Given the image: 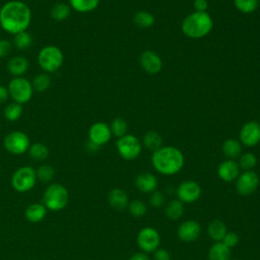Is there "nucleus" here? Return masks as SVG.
Segmentation results:
<instances>
[{
	"label": "nucleus",
	"instance_id": "3",
	"mask_svg": "<svg viewBox=\"0 0 260 260\" xmlns=\"http://www.w3.org/2000/svg\"><path fill=\"white\" fill-rule=\"evenodd\" d=\"M213 27L211 16L207 12L194 11L187 15L181 25L183 34L190 39L206 37Z\"/></svg>",
	"mask_w": 260,
	"mask_h": 260
},
{
	"label": "nucleus",
	"instance_id": "42",
	"mask_svg": "<svg viewBox=\"0 0 260 260\" xmlns=\"http://www.w3.org/2000/svg\"><path fill=\"white\" fill-rule=\"evenodd\" d=\"M154 260H171L170 253L165 249H156L153 254Z\"/></svg>",
	"mask_w": 260,
	"mask_h": 260
},
{
	"label": "nucleus",
	"instance_id": "27",
	"mask_svg": "<svg viewBox=\"0 0 260 260\" xmlns=\"http://www.w3.org/2000/svg\"><path fill=\"white\" fill-rule=\"evenodd\" d=\"M142 143H143V145L146 149L151 150V151H155V150H157L158 148L161 147L162 138L157 132L148 131L144 134L143 139H142Z\"/></svg>",
	"mask_w": 260,
	"mask_h": 260
},
{
	"label": "nucleus",
	"instance_id": "6",
	"mask_svg": "<svg viewBox=\"0 0 260 260\" xmlns=\"http://www.w3.org/2000/svg\"><path fill=\"white\" fill-rule=\"evenodd\" d=\"M8 92L9 96L12 99L13 102L23 105L30 101L34 93V88L31 82L22 77H13L8 84Z\"/></svg>",
	"mask_w": 260,
	"mask_h": 260
},
{
	"label": "nucleus",
	"instance_id": "28",
	"mask_svg": "<svg viewBox=\"0 0 260 260\" xmlns=\"http://www.w3.org/2000/svg\"><path fill=\"white\" fill-rule=\"evenodd\" d=\"M166 215L172 219V220H177L181 218L184 214V204L181 202L179 199H174L171 200L167 206H166Z\"/></svg>",
	"mask_w": 260,
	"mask_h": 260
},
{
	"label": "nucleus",
	"instance_id": "14",
	"mask_svg": "<svg viewBox=\"0 0 260 260\" xmlns=\"http://www.w3.org/2000/svg\"><path fill=\"white\" fill-rule=\"evenodd\" d=\"M112 133L110 126L104 122L93 123L88 129V140L98 146H102L110 141Z\"/></svg>",
	"mask_w": 260,
	"mask_h": 260
},
{
	"label": "nucleus",
	"instance_id": "24",
	"mask_svg": "<svg viewBox=\"0 0 260 260\" xmlns=\"http://www.w3.org/2000/svg\"><path fill=\"white\" fill-rule=\"evenodd\" d=\"M68 2L71 9L81 13L90 12L100 4V0H68Z\"/></svg>",
	"mask_w": 260,
	"mask_h": 260
},
{
	"label": "nucleus",
	"instance_id": "9",
	"mask_svg": "<svg viewBox=\"0 0 260 260\" xmlns=\"http://www.w3.org/2000/svg\"><path fill=\"white\" fill-rule=\"evenodd\" d=\"M116 146L119 154L126 160H132L138 157L142 149L140 140L132 134H125L120 137L116 142Z\"/></svg>",
	"mask_w": 260,
	"mask_h": 260
},
{
	"label": "nucleus",
	"instance_id": "39",
	"mask_svg": "<svg viewBox=\"0 0 260 260\" xmlns=\"http://www.w3.org/2000/svg\"><path fill=\"white\" fill-rule=\"evenodd\" d=\"M149 202L153 207H160L165 203V196L160 191H153L149 197Z\"/></svg>",
	"mask_w": 260,
	"mask_h": 260
},
{
	"label": "nucleus",
	"instance_id": "43",
	"mask_svg": "<svg viewBox=\"0 0 260 260\" xmlns=\"http://www.w3.org/2000/svg\"><path fill=\"white\" fill-rule=\"evenodd\" d=\"M193 6L195 11L198 12H206L208 8V2L207 0H194Z\"/></svg>",
	"mask_w": 260,
	"mask_h": 260
},
{
	"label": "nucleus",
	"instance_id": "8",
	"mask_svg": "<svg viewBox=\"0 0 260 260\" xmlns=\"http://www.w3.org/2000/svg\"><path fill=\"white\" fill-rule=\"evenodd\" d=\"M4 148L11 154L20 155L26 152L30 146L28 136L20 130L9 132L3 140Z\"/></svg>",
	"mask_w": 260,
	"mask_h": 260
},
{
	"label": "nucleus",
	"instance_id": "25",
	"mask_svg": "<svg viewBox=\"0 0 260 260\" xmlns=\"http://www.w3.org/2000/svg\"><path fill=\"white\" fill-rule=\"evenodd\" d=\"M226 233L225 223L219 219H213L208 225V235L216 242H220Z\"/></svg>",
	"mask_w": 260,
	"mask_h": 260
},
{
	"label": "nucleus",
	"instance_id": "41",
	"mask_svg": "<svg viewBox=\"0 0 260 260\" xmlns=\"http://www.w3.org/2000/svg\"><path fill=\"white\" fill-rule=\"evenodd\" d=\"M12 49V44L5 39L0 40V58L6 57Z\"/></svg>",
	"mask_w": 260,
	"mask_h": 260
},
{
	"label": "nucleus",
	"instance_id": "2",
	"mask_svg": "<svg viewBox=\"0 0 260 260\" xmlns=\"http://www.w3.org/2000/svg\"><path fill=\"white\" fill-rule=\"evenodd\" d=\"M153 168L162 175L171 176L181 171L184 166V155L175 146H161L153 151L151 156Z\"/></svg>",
	"mask_w": 260,
	"mask_h": 260
},
{
	"label": "nucleus",
	"instance_id": "17",
	"mask_svg": "<svg viewBox=\"0 0 260 260\" xmlns=\"http://www.w3.org/2000/svg\"><path fill=\"white\" fill-rule=\"evenodd\" d=\"M217 174L222 181L233 182L240 175V166L234 159L223 160L217 168Z\"/></svg>",
	"mask_w": 260,
	"mask_h": 260
},
{
	"label": "nucleus",
	"instance_id": "29",
	"mask_svg": "<svg viewBox=\"0 0 260 260\" xmlns=\"http://www.w3.org/2000/svg\"><path fill=\"white\" fill-rule=\"evenodd\" d=\"M27 151H28L29 156L32 159L38 160V161L45 160L49 156V152H50L48 146L42 142H35V143L30 144Z\"/></svg>",
	"mask_w": 260,
	"mask_h": 260
},
{
	"label": "nucleus",
	"instance_id": "16",
	"mask_svg": "<svg viewBox=\"0 0 260 260\" xmlns=\"http://www.w3.org/2000/svg\"><path fill=\"white\" fill-rule=\"evenodd\" d=\"M177 233L181 241L192 242L199 237L201 233V225L195 220H186L179 225Z\"/></svg>",
	"mask_w": 260,
	"mask_h": 260
},
{
	"label": "nucleus",
	"instance_id": "33",
	"mask_svg": "<svg viewBox=\"0 0 260 260\" xmlns=\"http://www.w3.org/2000/svg\"><path fill=\"white\" fill-rule=\"evenodd\" d=\"M34 90H37L39 92H43L47 90L51 85V78L48 73H40L37 74L31 82Z\"/></svg>",
	"mask_w": 260,
	"mask_h": 260
},
{
	"label": "nucleus",
	"instance_id": "1",
	"mask_svg": "<svg viewBox=\"0 0 260 260\" xmlns=\"http://www.w3.org/2000/svg\"><path fill=\"white\" fill-rule=\"evenodd\" d=\"M31 21L29 6L19 0H11L0 8V26L8 34L25 31Z\"/></svg>",
	"mask_w": 260,
	"mask_h": 260
},
{
	"label": "nucleus",
	"instance_id": "22",
	"mask_svg": "<svg viewBox=\"0 0 260 260\" xmlns=\"http://www.w3.org/2000/svg\"><path fill=\"white\" fill-rule=\"evenodd\" d=\"M222 152L229 159L238 158L242 153V144L237 139L229 138L222 144Z\"/></svg>",
	"mask_w": 260,
	"mask_h": 260
},
{
	"label": "nucleus",
	"instance_id": "31",
	"mask_svg": "<svg viewBox=\"0 0 260 260\" xmlns=\"http://www.w3.org/2000/svg\"><path fill=\"white\" fill-rule=\"evenodd\" d=\"M133 23L139 28H148L153 25L154 17L148 11H138L133 16Z\"/></svg>",
	"mask_w": 260,
	"mask_h": 260
},
{
	"label": "nucleus",
	"instance_id": "19",
	"mask_svg": "<svg viewBox=\"0 0 260 260\" xmlns=\"http://www.w3.org/2000/svg\"><path fill=\"white\" fill-rule=\"evenodd\" d=\"M135 186L136 188L143 193L153 192L157 187V180L155 176L150 173H142L139 174L135 178Z\"/></svg>",
	"mask_w": 260,
	"mask_h": 260
},
{
	"label": "nucleus",
	"instance_id": "47",
	"mask_svg": "<svg viewBox=\"0 0 260 260\" xmlns=\"http://www.w3.org/2000/svg\"><path fill=\"white\" fill-rule=\"evenodd\" d=\"M259 119H260V116H259Z\"/></svg>",
	"mask_w": 260,
	"mask_h": 260
},
{
	"label": "nucleus",
	"instance_id": "11",
	"mask_svg": "<svg viewBox=\"0 0 260 260\" xmlns=\"http://www.w3.org/2000/svg\"><path fill=\"white\" fill-rule=\"evenodd\" d=\"M259 185V177L253 171H245L237 178L236 189L240 195L248 196L256 191Z\"/></svg>",
	"mask_w": 260,
	"mask_h": 260
},
{
	"label": "nucleus",
	"instance_id": "36",
	"mask_svg": "<svg viewBox=\"0 0 260 260\" xmlns=\"http://www.w3.org/2000/svg\"><path fill=\"white\" fill-rule=\"evenodd\" d=\"M36 174H37L38 180H40L41 182H44V183H48L53 180V178L55 176V171H54L53 167H51L49 165H42L41 167L38 168V170L36 171Z\"/></svg>",
	"mask_w": 260,
	"mask_h": 260
},
{
	"label": "nucleus",
	"instance_id": "34",
	"mask_svg": "<svg viewBox=\"0 0 260 260\" xmlns=\"http://www.w3.org/2000/svg\"><path fill=\"white\" fill-rule=\"evenodd\" d=\"M109 126H110L112 135H115L118 138L127 134V129H128L127 122L122 118H115Z\"/></svg>",
	"mask_w": 260,
	"mask_h": 260
},
{
	"label": "nucleus",
	"instance_id": "10",
	"mask_svg": "<svg viewBox=\"0 0 260 260\" xmlns=\"http://www.w3.org/2000/svg\"><path fill=\"white\" fill-rule=\"evenodd\" d=\"M160 243V236L158 232L150 226L143 228L137 236V244L139 248L146 253L154 252L158 249Z\"/></svg>",
	"mask_w": 260,
	"mask_h": 260
},
{
	"label": "nucleus",
	"instance_id": "26",
	"mask_svg": "<svg viewBox=\"0 0 260 260\" xmlns=\"http://www.w3.org/2000/svg\"><path fill=\"white\" fill-rule=\"evenodd\" d=\"M71 13V7L64 2H58L51 8V17L56 21H63L69 17Z\"/></svg>",
	"mask_w": 260,
	"mask_h": 260
},
{
	"label": "nucleus",
	"instance_id": "21",
	"mask_svg": "<svg viewBox=\"0 0 260 260\" xmlns=\"http://www.w3.org/2000/svg\"><path fill=\"white\" fill-rule=\"evenodd\" d=\"M47 215V207L41 203H32L28 205L24 211L25 218L32 223L42 221Z\"/></svg>",
	"mask_w": 260,
	"mask_h": 260
},
{
	"label": "nucleus",
	"instance_id": "7",
	"mask_svg": "<svg viewBox=\"0 0 260 260\" xmlns=\"http://www.w3.org/2000/svg\"><path fill=\"white\" fill-rule=\"evenodd\" d=\"M37 180L36 170L29 166H23L13 173L11 185L17 192H27L35 187Z\"/></svg>",
	"mask_w": 260,
	"mask_h": 260
},
{
	"label": "nucleus",
	"instance_id": "45",
	"mask_svg": "<svg viewBox=\"0 0 260 260\" xmlns=\"http://www.w3.org/2000/svg\"><path fill=\"white\" fill-rule=\"evenodd\" d=\"M129 260H149V257L145 253L139 252V253H135L134 255H132Z\"/></svg>",
	"mask_w": 260,
	"mask_h": 260
},
{
	"label": "nucleus",
	"instance_id": "38",
	"mask_svg": "<svg viewBox=\"0 0 260 260\" xmlns=\"http://www.w3.org/2000/svg\"><path fill=\"white\" fill-rule=\"evenodd\" d=\"M129 212L133 216H142L146 212V205L141 200H133L130 203H128Z\"/></svg>",
	"mask_w": 260,
	"mask_h": 260
},
{
	"label": "nucleus",
	"instance_id": "18",
	"mask_svg": "<svg viewBox=\"0 0 260 260\" xmlns=\"http://www.w3.org/2000/svg\"><path fill=\"white\" fill-rule=\"evenodd\" d=\"M29 63L23 56H13L7 62V71L14 77L22 76L28 69Z\"/></svg>",
	"mask_w": 260,
	"mask_h": 260
},
{
	"label": "nucleus",
	"instance_id": "20",
	"mask_svg": "<svg viewBox=\"0 0 260 260\" xmlns=\"http://www.w3.org/2000/svg\"><path fill=\"white\" fill-rule=\"evenodd\" d=\"M108 201L109 204L116 210H123L128 206L127 193L119 188H114L110 191Z\"/></svg>",
	"mask_w": 260,
	"mask_h": 260
},
{
	"label": "nucleus",
	"instance_id": "4",
	"mask_svg": "<svg viewBox=\"0 0 260 260\" xmlns=\"http://www.w3.org/2000/svg\"><path fill=\"white\" fill-rule=\"evenodd\" d=\"M63 52L54 45L43 47L38 54V64L46 73L56 72L63 65Z\"/></svg>",
	"mask_w": 260,
	"mask_h": 260
},
{
	"label": "nucleus",
	"instance_id": "5",
	"mask_svg": "<svg viewBox=\"0 0 260 260\" xmlns=\"http://www.w3.org/2000/svg\"><path fill=\"white\" fill-rule=\"evenodd\" d=\"M68 191L62 184H51L44 193V205L52 211L63 209L68 203Z\"/></svg>",
	"mask_w": 260,
	"mask_h": 260
},
{
	"label": "nucleus",
	"instance_id": "15",
	"mask_svg": "<svg viewBox=\"0 0 260 260\" xmlns=\"http://www.w3.org/2000/svg\"><path fill=\"white\" fill-rule=\"evenodd\" d=\"M142 69L149 74H156L161 70L162 61L160 57L151 50H146L141 53L139 58Z\"/></svg>",
	"mask_w": 260,
	"mask_h": 260
},
{
	"label": "nucleus",
	"instance_id": "44",
	"mask_svg": "<svg viewBox=\"0 0 260 260\" xmlns=\"http://www.w3.org/2000/svg\"><path fill=\"white\" fill-rule=\"evenodd\" d=\"M9 98L8 88L2 84H0V105L4 104Z\"/></svg>",
	"mask_w": 260,
	"mask_h": 260
},
{
	"label": "nucleus",
	"instance_id": "13",
	"mask_svg": "<svg viewBox=\"0 0 260 260\" xmlns=\"http://www.w3.org/2000/svg\"><path fill=\"white\" fill-rule=\"evenodd\" d=\"M177 195L181 202L192 203L199 199L201 195V187L195 181H184L179 185L177 189Z\"/></svg>",
	"mask_w": 260,
	"mask_h": 260
},
{
	"label": "nucleus",
	"instance_id": "32",
	"mask_svg": "<svg viewBox=\"0 0 260 260\" xmlns=\"http://www.w3.org/2000/svg\"><path fill=\"white\" fill-rule=\"evenodd\" d=\"M12 44L14 45V47L20 51H24L27 50L31 44H32V38L30 36L29 32L25 31H21L18 32L16 35H14Z\"/></svg>",
	"mask_w": 260,
	"mask_h": 260
},
{
	"label": "nucleus",
	"instance_id": "30",
	"mask_svg": "<svg viewBox=\"0 0 260 260\" xmlns=\"http://www.w3.org/2000/svg\"><path fill=\"white\" fill-rule=\"evenodd\" d=\"M22 112V105L17 104L15 102H11L5 106L3 110V115L7 121L15 122L21 117Z\"/></svg>",
	"mask_w": 260,
	"mask_h": 260
},
{
	"label": "nucleus",
	"instance_id": "37",
	"mask_svg": "<svg viewBox=\"0 0 260 260\" xmlns=\"http://www.w3.org/2000/svg\"><path fill=\"white\" fill-rule=\"evenodd\" d=\"M238 164L240 166V169H243L245 171H251L257 164V157L252 152H246L240 155Z\"/></svg>",
	"mask_w": 260,
	"mask_h": 260
},
{
	"label": "nucleus",
	"instance_id": "35",
	"mask_svg": "<svg viewBox=\"0 0 260 260\" xmlns=\"http://www.w3.org/2000/svg\"><path fill=\"white\" fill-rule=\"evenodd\" d=\"M234 4L240 12L249 14L254 12L258 8L259 1L258 0H234Z\"/></svg>",
	"mask_w": 260,
	"mask_h": 260
},
{
	"label": "nucleus",
	"instance_id": "23",
	"mask_svg": "<svg viewBox=\"0 0 260 260\" xmlns=\"http://www.w3.org/2000/svg\"><path fill=\"white\" fill-rule=\"evenodd\" d=\"M208 258L209 260H230V248H228L222 242H216L210 247Z\"/></svg>",
	"mask_w": 260,
	"mask_h": 260
},
{
	"label": "nucleus",
	"instance_id": "46",
	"mask_svg": "<svg viewBox=\"0 0 260 260\" xmlns=\"http://www.w3.org/2000/svg\"><path fill=\"white\" fill-rule=\"evenodd\" d=\"M99 147H100V146H98L96 144H94V143L90 142L89 140L87 141V144H86V148H87V150H88V151H96V150L99 149Z\"/></svg>",
	"mask_w": 260,
	"mask_h": 260
},
{
	"label": "nucleus",
	"instance_id": "12",
	"mask_svg": "<svg viewBox=\"0 0 260 260\" xmlns=\"http://www.w3.org/2000/svg\"><path fill=\"white\" fill-rule=\"evenodd\" d=\"M241 144L252 147L260 142V124L256 121H250L245 123L240 130Z\"/></svg>",
	"mask_w": 260,
	"mask_h": 260
},
{
	"label": "nucleus",
	"instance_id": "40",
	"mask_svg": "<svg viewBox=\"0 0 260 260\" xmlns=\"http://www.w3.org/2000/svg\"><path fill=\"white\" fill-rule=\"evenodd\" d=\"M221 242L228 247V248H233L235 247L238 243H239V237L236 233L234 232H230L226 233L225 236L223 237V239L221 240Z\"/></svg>",
	"mask_w": 260,
	"mask_h": 260
}]
</instances>
